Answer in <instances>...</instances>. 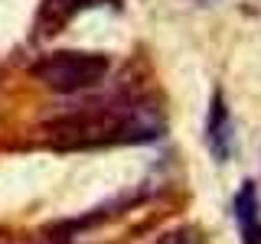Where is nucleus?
Returning a JSON list of instances; mask_svg holds the SVG:
<instances>
[{
  "label": "nucleus",
  "mask_w": 261,
  "mask_h": 244,
  "mask_svg": "<svg viewBox=\"0 0 261 244\" xmlns=\"http://www.w3.org/2000/svg\"><path fill=\"white\" fill-rule=\"evenodd\" d=\"M232 215L242 228V244H261V208L255 182H242L239 195L232 199Z\"/></svg>",
  "instance_id": "20e7f679"
},
{
  "label": "nucleus",
  "mask_w": 261,
  "mask_h": 244,
  "mask_svg": "<svg viewBox=\"0 0 261 244\" xmlns=\"http://www.w3.org/2000/svg\"><path fill=\"white\" fill-rule=\"evenodd\" d=\"M49 140L56 146H111V143H147L157 140L167 130L160 108L147 98L130 101H108V104H82L62 117L49 120Z\"/></svg>",
  "instance_id": "f257e3e1"
},
{
  "label": "nucleus",
  "mask_w": 261,
  "mask_h": 244,
  "mask_svg": "<svg viewBox=\"0 0 261 244\" xmlns=\"http://www.w3.org/2000/svg\"><path fill=\"white\" fill-rule=\"evenodd\" d=\"M108 69H111V59L105 52H72V49H62V52H49L43 59H36L30 72H33V78L43 81L53 92L75 95V92L101 85Z\"/></svg>",
  "instance_id": "f03ea898"
},
{
  "label": "nucleus",
  "mask_w": 261,
  "mask_h": 244,
  "mask_svg": "<svg viewBox=\"0 0 261 244\" xmlns=\"http://www.w3.org/2000/svg\"><path fill=\"white\" fill-rule=\"evenodd\" d=\"M206 146L209 153L216 157L219 163H228L239 150V137H235V120L228 114V104H225V95L212 92V101H209V114H206Z\"/></svg>",
  "instance_id": "7ed1b4c3"
},
{
  "label": "nucleus",
  "mask_w": 261,
  "mask_h": 244,
  "mask_svg": "<svg viewBox=\"0 0 261 244\" xmlns=\"http://www.w3.org/2000/svg\"><path fill=\"white\" fill-rule=\"evenodd\" d=\"M92 4L95 0H43V7L36 13V39L56 36L82 7H92Z\"/></svg>",
  "instance_id": "39448f33"
}]
</instances>
